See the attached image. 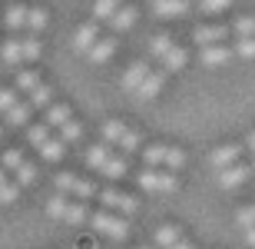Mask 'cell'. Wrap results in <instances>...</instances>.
I'll return each mask as SVG.
<instances>
[{"mask_svg": "<svg viewBox=\"0 0 255 249\" xmlns=\"http://www.w3.org/2000/svg\"><path fill=\"white\" fill-rule=\"evenodd\" d=\"M146 73H149V63H142V60H139V63H132V67L123 73V90H126V93H136V86L146 80Z\"/></svg>", "mask_w": 255, "mask_h": 249, "instance_id": "44dd1931", "label": "cell"}, {"mask_svg": "<svg viewBox=\"0 0 255 249\" xmlns=\"http://www.w3.org/2000/svg\"><path fill=\"white\" fill-rule=\"evenodd\" d=\"M47 213L60 223H70V226H80V223L90 220V206H86L83 200H70L63 193H57V196L47 200Z\"/></svg>", "mask_w": 255, "mask_h": 249, "instance_id": "7a4b0ae2", "label": "cell"}, {"mask_svg": "<svg viewBox=\"0 0 255 249\" xmlns=\"http://www.w3.org/2000/svg\"><path fill=\"white\" fill-rule=\"evenodd\" d=\"M33 180H37V166L30 163V160H23V163L17 166V183L20 186H30Z\"/></svg>", "mask_w": 255, "mask_h": 249, "instance_id": "836d02e7", "label": "cell"}, {"mask_svg": "<svg viewBox=\"0 0 255 249\" xmlns=\"http://www.w3.org/2000/svg\"><path fill=\"white\" fill-rule=\"evenodd\" d=\"M156 17H182L189 10V0H152Z\"/></svg>", "mask_w": 255, "mask_h": 249, "instance_id": "ffe728a7", "label": "cell"}, {"mask_svg": "<svg viewBox=\"0 0 255 249\" xmlns=\"http://www.w3.org/2000/svg\"><path fill=\"white\" fill-rule=\"evenodd\" d=\"M186 60H189V57H186V50H182L179 43H172V47H169V50H166V53L159 57V63H162V73L182 70V67H186Z\"/></svg>", "mask_w": 255, "mask_h": 249, "instance_id": "ac0fdd59", "label": "cell"}, {"mask_svg": "<svg viewBox=\"0 0 255 249\" xmlns=\"http://www.w3.org/2000/svg\"><path fill=\"white\" fill-rule=\"evenodd\" d=\"M86 166L110 176V180H116V176L126 173V156L116 153L113 146H106V143H100V146L93 143V146H86Z\"/></svg>", "mask_w": 255, "mask_h": 249, "instance_id": "6da1fadb", "label": "cell"}, {"mask_svg": "<svg viewBox=\"0 0 255 249\" xmlns=\"http://www.w3.org/2000/svg\"><path fill=\"white\" fill-rule=\"evenodd\" d=\"M202 63L206 67H222V63H229V57H236L232 53V47H226V43H212V47H202Z\"/></svg>", "mask_w": 255, "mask_h": 249, "instance_id": "5bb4252c", "label": "cell"}, {"mask_svg": "<svg viewBox=\"0 0 255 249\" xmlns=\"http://www.w3.org/2000/svg\"><path fill=\"white\" fill-rule=\"evenodd\" d=\"M63 146H66V143L60 140V136H47V140L37 146V153L43 156L47 163H57V160H63Z\"/></svg>", "mask_w": 255, "mask_h": 249, "instance_id": "7402d4cb", "label": "cell"}, {"mask_svg": "<svg viewBox=\"0 0 255 249\" xmlns=\"http://www.w3.org/2000/svg\"><path fill=\"white\" fill-rule=\"evenodd\" d=\"M232 53H236V57H242V60H255V37H242V40H236Z\"/></svg>", "mask_w": 255, "mask_h": 249, "instance_id": "4dcf8cb0", "label": "cell"}, {"mask_svg": "<svg viewBox=\"0 0 255 249\" xmlns=\"http://www.w3.org/2000/svg\"><path fill=\"white\" fill-rule=\"evenodd\" d=\"M66 120H73L66 103H50V106H47V126H57V130H60Z\"/></svg>", "mask_w": 255, "mask_h": 249, "instance_id": "484cf974", "label": "cell"}, {"mask_svg": "<svg viewBox=\"0 0 255 249\" xmlns=\"http://www.w3.org/2000/svg\"><path fill=\"white\" fill-rule=\"evenodd\" d=\"M73 249H96V240H90V236H83V240L76 243Z\"/></svg>", "mask_w": 255, "mask_h": 249, "instance_id": "60d3db41", "label": "cell"}, {"mask_svg": "<svg viewBox=\"0 0 255 249\" xmlns=\"http://www.w3.org/2000/svg\"><path fill=\"white\" fill-rule=\"evenodd\" d=\"M120 10V0H96L93 3V20H110Z\"/></svg>", "mask_w": 255, "mask_h": 249, "instance_id": "f1b7e54d", "label": "cell"}, {"mask_svg": "<svg viewBox=\"0 0 255 249\" xmlns=\"http://www.w3.org/2000/svg\"><path fill=\"white\" fill-rule=\"evenodd\" d=\"M90 223H93L96 233H103L110 240H126V236H129V223H126V216H120V213L100 210V213L90 216Z\"/></svg>", "mask_w": 255, "mask_h": 249, "instance_id": "8992f818", "label": "cell"}, {"mask_svg": "<svg viewBox=\"0 0 255 249\" xmlns=\"http://www.w3.org/2000/svg\"><path fill=\"white\" fill-rule=\"evenodd\" d=\"M20 196V183L17 180H7L3 186H0V203H13Z\"/></svg>", "mask_w": 255, "mask_h": 249, "instance_id": "74e56055", "label": "cell"}, {"mask_svg": "<svg viewBox=\"0 0 255 249\" xmlns=\"http://www.w3.org/2000/svg\"><path fill=\"white\" fill-rule=\"evenodd\" d=\"M23 160H27V156H23V150H3V160H0V166L17 173V166L23 163Z\"/></svg>", "mask_w": 255, "mask_h": 249, "instance_id": "d590c367", "label": "cell"}, {"mask_svg": "<svg viewBox=\"0 0 255 249\" xmlns=\"http://www.w3.org/2000/svg\"><path fill=\"white\" fill-rule=\"evenodd\" d=\"M47 136H53L47 123H30V126H27V140H30L33 146H40L43 140H47Z\"/></svg>", "mask_w": 255, "mask_h": 249, "instance_id": "1f68e13d", "label": "cell"}, {"mask_svg": "<svg viewBox=\"0 0 255 249\" xmlns=\"http://www.w3.org/2000/svg\"><path fill=\"white\" fill-rule=\"evenodd\" d=\"M27 103L33 106V110H47V106L53 103V90H50L47 83H40L37 90H30V93H27Z\"/></svg>", "mask_w": 255, "mask_h": 249, "instance_id": "cb8c5ba5", "label": "cell"}, {"mask_svg": "<svg viewBox=\"0 0 255 249\" xmlns=\"http://www.w3.org/2000/svg\"><path fill=\"white\" fill-rule=\"evenodd\" d=\"M242 150L246 146H236V143H226V146H216L212 153H209V166L212 170H226V166H232V163H239L242 160Z\"/></svg>", "mask_w": 255, "mask_h": 249, "instance_id": "8fae6325", "label": "cell"}, {"mask_svg": "<svg viewBox=\"0 0 255 249\" xmlns=\"http://www.w3.org/2000/svg\"><path fill=\"white\" fill-rule=\"evenodd\" d=\"M83 136V126H80V120H66L63 126H60V140L63 143H76Z\"/></svg>", "mask_w": 255, "mask_h": 249, "instance_id": "f546056e", "label": "cell"}, {"mask_svg": "<svg viewBox=\"0 0 255 249\" xmlns=\"http://www.w3.org/2000/svg\"><path fill=\"white\" fill-rule=\"evenodd\" d=\"M236 226H239V230L255 226V203H249V206H242V210L236 213Z\"/></svg>", "mask_w": 255, "mask_h": 249, "instance_id": "e575fe53", "label": "cell"}, {"mask_svg": "<svg viewBox=\"0 0 255 249\" xmlns=\"http://www.w3.org/2000/svg\"><path fill=\"white\" fill-rule=\"evenodd\" d=\"M96 40H100V27H96V23H83V27L76 30V37H73V50L86 57V50L93 47Z\"/></svg>", "mask_w": 255, "mask_h": 249, "instance_id": "9a60e30c", "label": "cell"}, {"mask_svg": "<svg viewBox=\"0 0 255 249\" xmlns=\"http://www.w3.org/2000/svg\"><path fill=\"white\" fill-rule=\"evenodd\" d=\"M30 110H33V106H30L27 100H20L17 106H10L7 113H3V120H7L10 126H30Z\"/></svg>", "mask_w": 255, "mask_h": 249, "instance_id": "603a6c76", "label": "cell"}, {"mask_svg": "<svg viewBox=\"0 0 255 249\" xmlns=\"http://www.w3.org/2000/svg\"><path fill=\"white\" fill-rule=\"evenodd\" d=\"M246 150H252V153H255V133L246 136Z\"/></svg>", "mask_w": 255, "mask_h": 249, "instance_id": "7bdbcfd3", "label": "cell"}, {"mask_svg": "<svg viewBox=\"0 0 255 249\" xmlns=\"http://www.w3.org/2000/svg\"><path fill=\"white\" fill-rule=\"evenodd\" d=\"M103 143L126 156V153H136L139 150V133L132 126H126L123 120H110V123H103Z\"/></svg>", "mask_w": 255, "mask_h": 249, "instance_id": "277c9868", "label": "cell"}, {"mask_svg": "<svg viewBox=\"0 0 255 249\" xmlns=\"http://www.w3.org/2000/svg\"><path fill=\"white\" fill-rule=\"evenodd\" d=\"M179 236H182L179 226H159V230H156V243H152V249H169Z\"/></svg>", "mask_w": 255, "mask_h": 249, "instance_id": "4316f807", "label": "cell"}, {"mask_svg": "<svg viewBox=\"0 0 255 249\" xmlns=\"http://www.w3.org/2000/svg\"><path fill=\"white\" fill-rule=\"evenodd\" d=\"M162 83H166V73H162V70H149L146 80L136 86V93H132V96H136V100H156L159 90H162Z\"/></svg>", "mask_w": 255, "mask_h": 249, "instance_id": "4fadbf2b", "label": "cell"}, {"mask_svg": "<svg viewBox=\"0 0 255 249\" xmlns=\"http://www.w3.org/2000/svg\"><path fill=\"white\" fill-rule=\"evenodd\" d=\"M17 103H20L17 90H0V113H7L10 106H17Z\"/></svg>", "mask_w": 255, "mask_h": 249, "instance_id": "f35d334b", "label": "cell"}, {"mask_svg": "<svg viewBox=\"0 0 255 249\" xmlns=\"http://www.w3.org/2000/svg\"><path fill=\"white\" fill-rule=\"evenodd\" d=\"M0 140H3V130H0Z\"/></svg>", "mask_w": 255, "mask_h": 249, "instance_id": "bcb514c9", "label": "cell"}, {"mask_svg": "<svg viewBox=\"0 0 255 249\" xmlns=\"http://www.w3.org/2000/svg\"><path fill=\"white\" fill-rule=\"evenodd\" d=\"M57 193L70 196V200H93L96 196V186L83 176H76V173H57Z\"/></svg>", "mask_w": 255, "mask_h": 249, "instance_id": "52a82bcc", "label": "cell"}, {"mask_svg": "<svg viewBox=\"0 0 255 249\" xmlns=\"http://www.w3.org/2000/svg\"><path fill=\"white\" fill-rule=\"evenodd\" d=\"M40 83H43V80H40V73H33V70H17V90L30 93V90H37Z\"/></svg>", "mask_w": 255, "mask_h": 249, "instance_id": "83f0119b", "label": "cell"}, {"mask_svg": "<svg viewBox=\"0 0 255 249\" xmlns=\"http://www.w3.org/2000/svg\"><path fill=\"white\" fill-rule=\"evenodd\" d=\"M3 183H7V170H3V166H0V186H3Z\"/></svg>", "mask_w": 255, "mask_h": 249, "instance_id": "ee69618b", "label": "cell"}, {"mask_svg": "<svg viewBox=\"0 0 255 249\" xmlns=\"http://www.w3.org/2000/svg\"><path fill=\"white\" fill-rule=\"evenodd\" d=\"M169 249H192V240H186V236H179V240L172 243Z\"/></svg>", "mask_w": 255, "mask_h": 249, "instance_id": "ab89813d", "label": "cell"}, {"mask_svg": "<svg viewBox=\"0 0 255 249\" xmlns=\"http://www.w3.org/2000/svg\"><path fill=\"white\" fill-rule=\"evenodd\" d=\"M249 166H252V173H255V153H252V163H249Z\"/></svg>", "mask_w": 255, "mask_h": 249, "instance_id": "f6af8a7d", "label": "cell"}, {"mask_svg": "<svg viewBox=\"0 0 255 249\" xmlns=\"http://www.w3.org/2000/svg\"><path fill=\"white\" fill-rule=\"evenodd\" d=\"M3 27L20 33V30H27V7H20V3H10L3 10Z\"/></svg>", "mask_w": 255, "mask_h": 249, "instance_id": "e0dca14e", "label": "cell"}, {"mask_svg": "<svg viewBox=\"0 0 255 249\" xmlns=\"http://www.w3.org/2000/svg\"><path fill=\"white\" fill-rule=\"evenodd\" d=\"M106 23H110L113 33H126V30H132V23H136V10H132V7H120Z\"/></svg>", "mask_w": 255, "mask_h": 249, "instance_id": "d6986e66", "label": "cell"}, {"mask_svg": "<svg viewBox=\"0 0 255 249\" xmlns=\"http://www.w3.org/2000/svg\"><path fill=\"white\" fill-rule=\"evenodd\" d=\"M113 53H116V40L113 37H103V40H96L93 47L86 50V60H90V63H106Z\"/></svg>", "mask_w": 255, "mask_h": 249, "instance_id": "2e32d148", "label": "cell"}, {"mask_svg": "<svg viewBox=\"0 0 255 249\" xmlns=\"http://www.w3.org/2000/svg\"><path fill=\"white\" fill-rule=\"evenodd\" d=\"M142 249H152V246H142Z\"/></svg>", "mask_w": 255, "mask_h": 249, "instance_id": "7dc6e473", "label": "cell"}, {"mask_svg": "<svg viewBox=\"0 0 255 249\" xmlns=\"http://www.w3.org/2000/svg\"><path fill=\"white\" fill-rule=\"evenodd\" d=\"M229 37V27L226 23H206V27H196L192 30V40L199 47H212V43H226Z\"/></svg>", "mask_w": 255, "mask_h": 249, "instance_id": "7c38bea8", "label": "cell"}, {"mask_svg": "<svg viewBox=\"0 0 255 249\" xmlns=\"http://www.w3.org/2000/svg\"><path fill=\"white\" fill-rule=\"evenodd\" d=\"M142 160H146L149 170H169V173L186 166V153H182L179 146H166V143L146 146V150H142Z\"/></svg>", "mask_w": 255, "mask_h": 249, "instance_id": "5b68a950", "label": "cell"}, {"mask_svg": "<svg viewBox=\"0 0 255 249\" xmlns=\"http://www.w3.org/2000/svg\"><path fill=\"white\" fill-rule=\"evenodd\" d=\"M40 53H43V47H40L37 37H10L7 43L0 47V57H3V63H10V67L33 63V60H40Z\"/></svg>", "mask_w": 255, "mask_h": 249, "instance_id": "3957f363", "label": "cell"}, {"mask_svg": "<svg viewBox=\"0 0 255 249\" xmlns=\"http://www.w3.org/2000/svg\"><path fill=\"white\" fill-rule=\"evenodd\" d=\"M242 236H246V243L255 249V226H249V230H242Z\"/></svg>", "mask_w": 255, "mask_h": 249, "instance_id": "b9f144b4", "label": "cell"}, {"mask_svg": "<svg viewBox=\"0 0 255 249\" xmlns=\"http://www.w3.org/2000/svg\"><path fill=\"white\" fill-rule=\"evenodd\" d=\"M232 33H236L239 40L242 37H255V17H239L236 23H232Z\"/></svg>", "mask_w": 255, "mask_h": 249, "instance_id": "d6a6232c", "label": "cell"}, {"mask_svg": "<svg viewBox=\"0 0 255 249\" xmlns=\"http://www.w3.org/2000/svg\"><path fill=\"white\" fill-rule=\"evenodd\" d=\"M139 186L146 193H172V190H179V180H176V173L169 170H146L139 173Z\"/></svg>", "mask_w": 255, "mask_h": 249, "instance_id": "ba28073f", "label": "cell"}, {"mask_svg": "<svg viewBox=\"0 0 255 249\" xmlns=\"http://www.w3.org/2000/svg\"><path fill=\"white\" fill-rule=\"evenodd\" d=\"M236 3V0H199V10L202 13H222V10H229Z\"/></svg>", "mask_w": 255, "mask_h": 249, "instance_id": "8d00e7d4", "label": "cell"}, {"mask_svg": "<svg viewBox=\"0 0 255 249\" xmlns=\"http://www.w3.org/2000/svg\"><path fill=\"white\" fill-rule=\"evenodd\" d=\"M100 203H103V210L120 213V216H132V213L139 210L136 196H129V193H120V190H100Z\"/></svg>", "mask_w": 255, "mask_h": 249, "instance_id": "9c48e42d", "label": "cell"}, {"mask_svg": "<svg viewBox=\"0 0 255 249\" xmlns=\"http://www.w3.org/2000/svg\"><path fill=\"white\" fill-rule=\"evenodd\" d=\"M47 23H50L47 10H40V7H27V30H30V33H43V30H47Z\"/></svg>", "mask_w": 255, "mask_h": 249, "instance_id": "d4e9b609", "label": "cell"}, {"mask_svg": "<svg viewBox=\"0 0 255 249\" xmlns=\"http://www.w3.org/2000/svg\"><path fill=\"white\" fill-rule=\"evenodd\" d=\"M249 176H252V166L239 160V163L219 170L216 173V183L222 186V190H239V186H246V183H249Z\"/></svg>", "mask_w": 255, "mask_h": 249, "instance_id": "30bf717a", "label": "cell"}]
</instances>
